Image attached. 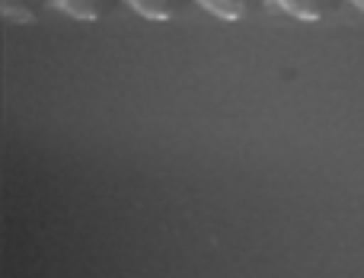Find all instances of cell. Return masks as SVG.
I'll list each match as a JSON object with an SVG mask.
<instances>
[{
  "instance_id": "6da1fadb",
  "label": "cell",
  "mask_w": 364,
  "mask_h": 278,
  "mask_svg": "<svg viewBox=\"0 0 364 278\" xmlns=\"http://www.w3.org/2000/svg\"><path fill=\"white\" fill-rule=\"evenodd\" d=\"M275 4L297 23H326L352 0H275Z\"/></svg>"
},
{
  "instance_id": "7a4b0ae2",
  "label": "cell",
  "mask_w": 364,
  "mask_h": 278,
  "mask_svg": "<svg viewBox=\"0 0 364 278\" xmlns=\"http://www.w3.org/2000/svg\"><path fill=\"white\" fill-rule=\"evenodd\" d=\"M119 4H125V0H55L58 10L77 23H100V19L112 16Z\"/></svg>"
},
{
  "instance_id": "3957f363",
  "label": "cell",
  "mask_w": 364,
  "mask_h": 278,
  "mask_svg": "<svg viewBox=\"0 0 364 278\" xmlns=\"http://www.w3.org/2000/svg\"><path fill=\"white\" fill-rule=\"evenodd\" d=\"M125 4L132 6L138 16L151 19V23H173V19H179L182 13L192 4H198V0H125Z\"/></svg>"
},
{
  "instance_id": "277c9868",
  "label": "cell",
  "mask_w": 364,
  "mask_h": 278,
  "mask_svg": "<svg viewBox=\"0 0 364 278\" xmlns=\"http://www.w3.org/2000/svg\"><path fill=\"white\" fill-rule=\"evenodd\" d=\"M269 0H198V6H205L211 16L224 19V23H243V19L256 16Z\"/></svg>"
},
{
  "instance_id": "5b68a950",
  "label": "cell",
  "mask_w": 364,
  "mask_h": 278,
  "mask_svg": "<svg viewBox=\"0 0 364 278\" xmlns=\"http://www.w3.org/2000/svg\"><path fill=\"white\" fill-rule=\"evenodd\" d=\"M48 6H55V0H0V13L10 23H23V26L42 19Z\"/></svg>"
},
{
  "instance_id": "8992f818",
  "label": "cell",
  "mask_w": 364,
  "mask_h": 278,
  "mask_svg": "<svg viewBox=\"0 0 364 278\" xmlns=\"http://www.w3.org/2000/svg\"><path fill=\"white\" fill-rule=\"evenodd\" d=\"M352 4H355V6H358V10H364V0H352Z\"/></svg>"
}]
</instances>
